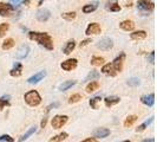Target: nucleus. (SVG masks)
<instances>
[{"label":"nucleus","mask_w":157,"mask_h":142,"mask_svg":"<svg viewBox=\"0 0 157 142\" xmlns=\"http://www.w3.org/2000/svg\"><path fill=\"white\" fill-rule=\"evenodd\" d=\"M29 37L31 40H36L37 43H39L41 46H44L47 50H53V40L51 38V36L46 32H30Z\"/></svg>","instance_id":"nucleus-1"},{"label":"nucleus","mask_w":157,"mask_h":142,"mask_svg":"<svg viewBox=\"0 0 157 142\" xmlns=\"http://www.w3.org/2000/svg\"><path fill=\"white\" fill-rule=\"evenodd\" d=\"M24 98H25V102L27 103L29 105H31V107H37L41 102V97L38 94V91H36V90H31V91L26 93Z\"/></svg>","instance_id":"nucleus-2"},{"label":"nucleus","mask_w":157,"mask_h":142,"mask_svg":"<svg viewBox=\"0 0 157 142\" xmlns=\"http://www.w3.org/2000/svg\"><path fill=\"white\" fill-rule=\"evenodd\" d=\"M67 120H69V117L66 115H56L51 121V124L55 129H59L67 122Z\"/></svg>","instance_id":"nucleus-3"},{"label":"nucleus","mask_w":157,"mask_h":142,"mask_svg":"<svg viewBox=\"0 0 157 142\" xmlns=\"http://www.w3.org/2000/svg\"><path fill=\"white\" fill-rule=\"evenodd\" d=\"M124 59H125V53L124 52H122L119 56H117L115 59H113V62H112V66H113V69L116 70V72H121L122 69H123V63H124Z\"/></svg>","instance_id":"nucleus-4"},{"label":"nucleus","mask_w":157,"mask_h":142,"mask_svg":"<svg viewBox=\"0 0 157 142\" xmlns=\"http://www.w3.org/2000/svg\"><path fill=\"white\" fill-rule=\"evenodd\" d=\"M77 64H78V62H77L76 58H70V59L63 62V63L60 64V66H62V69L65 71H72L73 69L77 68Z\"/></svg>","instance_id":"nucleus-5"},{"label":"nucleus","mask_w":157,"mask_h":142,"mask_svg":"<svg viewBox=\"0 0 157 142\" xmlns=\"http://www.w3.org/2000/svg\"><path fill=\"white\" fill-rule=\"evenodd\" d=\"M112 46H113L112 40H111L110 38H106V37L103 38V39H101L98 43H97V47L101 49V50H103V51H108V50L112 49Z\"/></svg>","instance_id":"nucleus-6"},{"label":"nucleus","mask_w":157,"mask_h":142,"mask_svg":"<svg viewBox=\"0 0 157 142\" xmlns=\"http://www.w3.org/2000/svg\"><path fill=\"white\" fill-rule=\"evenodd\" d=\"M137 8L140 11H143V12H150L155 8V4L152 1H138Z\"/></svg>","instance_id":"nucleus-7"},{"label":"nucleus","mask_w":157,"mask_h":142,"mask_svg":"<svg viewBox=\"0 0 157 142\" xmlns=\"http://www.w3.org/2000/svg\"><path fill=\"white\" fill-rule=\"evenodd\" d=\"M14 12V8L12 5L10 4H4V2H0V16L2 17H10L12 13Z\"/></svg>","instance_id":"nucleus-8"},{"label":"nucleus","mask_w":157,"mask_h":142,"mask_svg":"<svg viewBox=\"0 0 157 142\" xmlns=\"http://www.w3.org/2000/svg\"><path fill=\"white\" fill-rule=\"evenodd\" d=\"M50 17H51V12L48 10H46V8H41V10H39L36 13V18L39 22H46V20L50 19Z\"/></svg>","instance_id":"nucleus-9"},{"label":"nucleus","mask_w":157,"mask_h":142,"mask_svg":"<svg viewBox=\"0 0 157 142\" xmlns=\"http://www.w3.org/2000/svg\"><path fill=\"white\" fill-rule=\"evenodd\" d=\"M101 31H102V29H101L99 24L91 23L89 24V26L86 27L85 34H87V36H90V34H98V33H101Z\"/></svg>","instance_id":"nucleus-10"},{"label":"nucleus","mask_w":157,"mask_h":142,"mask_svg":"<svg viewBox=\"0 0 157 142\" xmlns=\"http://www.w3.org/2000/svg\"><path fill=\"white\" fill-rule=\"evenodd\" d=\"M29 52H30V46H29V45H23V46H20L18 49V51H17V53H16L17 59H24L25 57H27Z\"/></svg>","instance_id":"nucleus-11"},{"label":"nucleus","mask_w":157,"mask_h":142,"mask_svg":"<svg viewBox=\"0 0 157 142\" xmlns=\"http://www.w3.org/2000/svg\"><path fill=\"white\" fill-rule=\"evenodd\" d=\"M102 72L104 73V75H106V76H110V77H115V76L117 75V72H116V70L113 69L112 64H110V63H108V64H105V65H103Z\"/></svg>","instance_id":"nucleus-12"},{"label":"nucleus","mask_w":157,"mask_h":142,"mask_svg":"<svg viewBox=\"0 0 157 142\" xmlns=\"http://www.w3.org/2000/svg\"><path fill=\"white\" fill-rule=\"evenodd\" d=\"M45 76H46V71H40V72H38V73L33 75L32 77H30V78L27 79V82H29L30 84H36V83L40 82Z\"/></svg>","instance_id":"nucleus-13"},{"label":"nucleus","mask_w":157,"mask_h":142,"mask_svg":"<svg viewBox=\"0 0 157 142\" xmlns=\"http://www.w3.org/2000/svg\"><path fill=\"white\" fill-rule=\"evenodd\" d=\"M108 135H110V130L106 129V128H97L94 130V136L98 137V139H104Z\"/></svg>","instance_id":"nucleus-14"},{"label":"nucleus","mask_w":157,"mask_h":142,"mask_svg":"<svg viewBox=\"0 0 157 142\" xmlns=\"http://www.w3.org/2000/svg\"><path fill=\"white\" fill-rule=\"evenodd\" d=\"M141 102L148 107H152L154 103H155V95L149 94V95H144L141 97Z\"/></svg>","instance_id":"nucleus-15"},{"label":"nucleus","mask_w":157,"mask_h":142,"mask_svg":"<svg viewBox=\"0 0 157 142\" xmlns=\"http://www.w3.org/2000/svg\"><path fill=\"white\" fill-rule=\"evenodd\" d=\"M21 72H23V65L20 63H16L13 69L10 71V75L13 77H19V76H21Z\"/></svg>","instance_id":"nucleus-16"},{"label":"nucleus","mask_w":157,"mask_h":142,"mask_svg":"<svg viewBox=\"0 0 157 142\" xmlns=\"http://www.w3.org/2000/svg\"><path fill=\"white\" fill-rule=\"evenodd\" d=\"M119 101H121V98L118 96H108L104 98V102H105L106 107H112V105L119 103Z\"/></svg>","instance_id":"nucleus-17"},{"label":"nucleus","mask_w":157,"mask_h":142,"mask_svg":"<svg viewBox=\"0 0 157 142\" xmlns=\"http://www.w3.org/2000/svg\"><path fill=\"white\" fill-rule=\"evenodd\" d=\"M130 38L134 40H142L147 38V32L141 30V31H135L132 33H130Z\"/></svg>","instance_id":"nucleus-18"},{"label":"nucleus","mask_w":157,"mask_h":142,"mask_svg":"<svg viewBox=\"0 0 157 142\" xmlns=\"http://www.w3.org/2000/svg\"><path fill=\"white\" fill-rule=\"evenodd\" d=\"M119 26L124 31H132L135 29V24L132 20H123L122 23L119 24Z\"/></svg>","instance_id":"nucleus-19"},{"label":"nucleus","mask_w":157,"mask_h":142,"mask_svg":"<svg viewBox=\"0 0 157 142\" xmlns=\"http://www.w3.org/2000/svg\"><path fill=\"white\" fill-rule=\"evenodd\" d=\"M75 47H76V41L72 39V40H69L67 43H66V45L64 46L63 49V52L65 55H70L71 52L75 50Z\"/></svg>","instance_id":"nucleus-20"},{"label":"nucleus","mask_w":157,"mask_h":142,"mask_svg":"<svg viewBox=\"0 0 157 142\" xmlns=\"http://www.w3.org/2000/svg\"><path fill=\"white\" fill-rule=\"evenodd\" d=\"M97 7H98V2H97V1H94V2H91V4L85 5V6L83 7V12H84V13H91V12L96 11Z\"/></svg>","instance_id":"nucleus-21"},{"label":"nucleus","mask_w":157,"mask_h":142,"mask_svg":"<svg viewBox=\"0 0 157 142\" xmlns=\"http://www.w3.org/2000/svg\"><path fill=\"white\" fill-rule=\"evenodd\" d=\"M36 132H37V127H36V126L31 127V128H30V129H29V130H27V132H26V133H25V134H24L23 136L19 139V142H24L25 140H27V139H29L31 135L34 134Z\"/></svg>","instance_id":"nucleus-22"},{"label":"nucleus","mask_w":157,"mask_h":142,"mask_svg":"<svg viewBox=\"0 0 157 142\" xmlns=\"http://www.w3.org/2000/svg\"><path fill=\"white\" fill-rule=\"evenodd\" d=\"M137 120H138V116H137V115H130V116H128V117L125 118V121H124V127H126V128H128V127H131Z\"/></svg>","instance_id":"nucleus-23"},{"label":"nucleus","mask_w":157,"mask_h":142,"mask_svg":"<svg viewBox=\"0 0 157 142\" xmlns=\"http://www.w3.org/2000/svg\"><path fill=\"white\" fill-rule=\"evenodd\" d=\"M76 83H77L76 81H66V82H64L63 84H60V87H59V90H62V91H65V90L70 89L71 87H73Z\"/></svg>","instance_id":"nucleus-24"},{"label":"nucleus","mask_w":157,"mask_h":142,"mask_svg":"<svg viewBox=\"0 0 157 142\" xmlns=\"http://www.w3.org/2000/svg\"><path fill=\"white\" fill-rule=\"evenodd\" d=\"M13 46H14V40L12 39V38H7V39L2 43V45H1L2 50H10V49H12Z\"/></svg>","instance_id":"nucleus-25"},{"label":"nucleus","mask_w":157,"mask_h":142,"mask_svg":"<svg viewBox=\"0 0 157 142\" xmlns=\"http://www.w3.org/2000/svg\"><path fill=\"white\" fill-rule=\"evenodd\" d=\"M66 137H67V133L64 132V133H60V134L51 137V142H62V141H64Z\"/></svg>","instance_id":"nucleus-26"},{"label":"nucleus","mask_w":157,"mask_h":142,"mask_svg":"<svg viewBox=\"0 0 157 142\" xmlns=\"http://www.w3.org/2000/svg\"><path fill=\"white\" fill-rule=\"evenodd\" d=\"M101 96H94L92 97L91 100H90V107L92 108V109H98V103L101 102Z\"/></svg>","instance_id":"nucleus-27"},{"label":"nucleus","mask_w":157,"mask_h":142,"mask_svg":"<svg viewBox=\"0 0 157 142\" xmlns=\"http://www.w3.org/2000/svg\"><path fill=\"white\" fill-rule=\"evenodd\" d=\"M152 121H154V117H150L148 121H145L144 123H142L141 126L137 127V128H136V132H137V133H141V132H143V130H145V128L149 126L150 123H152Z\"/></svg>","instance_id":"nucleus-28"},{"label":"nucleus","mask_w":157,"mask_h":142,"mask_svg":"<svg viewBox=\"0 0 157 142\" xmlns=\"http://www.w3.org/2000/svg\"><path fill=\"white\" fill-rule=\"evenodd\" d=\"M98 88H99V83L94 81V82H91V83L87 85L85 90H86V93H89V94H90V93H94V91H96Z\"/></svg>","instance_id":"nucleus-29"},{"label":"nucleus","mask_w":157,"mask_h":142,"mask_svg":"<svg viewBox=\"0 0 157 142\" xmlns=\"http://www.w3.org/2000/svg\"><path fill=\"white\" fill-rule=\"evenodd\" d=\"M91 64L94 65V66H99V65L104 64V58L103 57H98V56H94V57H92V59H91Z\"/></svg>","instance_id":"nucleus-30"},{"label":"nucleus","mask_w":157,"mask_h":142,"mask_svg":"<svg viewBox=\"0 0 157 142\" xmlns=\"http://www.w3.org/2000/svg\"><path fill=\"white\" fill-rule=\"evenodd\" d=\"M8 100H10V96H4V97L0 98V110H2L5 107H8V105H10Z\"/></svg>","instance_id":"nucleus-31"},{"label":"nucleus","mask_w":157,"mask_h":142,"mask_svg":"<svg viewBox=\"0 0 157 142\" xmlns=\"http://www.w3.org/2000/svg\"><path fill=\"white\" fill-rule=\"evenodd\" d=\"M106 8L110 10L111 12H118V11H121V6L118 5L117 2H110V4H108Z\"/></svg>","instance_id":"nucleus-32"},{"label":"nucleus","mask_w":157,"mask_h":142,"mask_svg":"<svg viewBox=\"0 0 157 142\" xmlns=\"http://www.w3.org/2000/svg\"><path fill=\"white\" fill-rule=\"evenodd\" d=\"M8 29H10V24L7 23L0 24V38L5 36V33L8 31Z\"/></svg>","instance_id":"nucleus-33"},{"label":"nucleus","mask_w":157,"mask_h":142,"mask_svg":"<svg viewBox=\"0 0 157 142\" xmlns=\"http://www.w3.org/2000/svg\"><path fill=\"white\" fill-rule=\"evenodd\" d=\"M98 77H99V72H98L97 70H92L86 76L85 81H94V79H97Z\"/></svg>","instance_id":"nucleus-34"},{"label":"nucleus","mask_w":157,"mask_h":142,"mask_svg":"<svg viewBox=\"0 0 157 142\" xmlns=\"http://www.w3.org/2000/svg\"><path fill=\"white\" fill-rule=\"evenodd\" d=\"M140 84H141V81H140V78L132 77V78L128 79V85H129V87H138Z\"/></svg>","instance_id":"nucleus-35"},{"label":"nucleus","mask_w":157,"mask_h":142,"mask_svg":"<svg viewBox=\"0 0 157 142\" xmlns=\"http://www.w3.org/2000/svg\"><path fill=\"white\" fill-rule=\"evenodd\" d=\"M62 17L66 20H72L76 18V12H66V13H63Z\"/></svg>","instance_id":"nucleus-36"},{"label":"nucleus","mask_w":157,"mask_h":142,"mask_svg":"<svg viewBox=\"0 0 157 142\" xmlns=\"http://www.w3.org/2000/svg\"><path fill=\"white\" fill-rule=\"evenodd\" d=\"M80 100H82V96H80L79 94H75V95H72V96L70 97L69 103H71V104H72V103H77V102H79Z\"/></svg>","instance_id":"nucleus-37"},{"label":"nucleus","mask_w":157,"mask_h":142,"mask_svg":"<svg viewBox=\"0 0 157 142\" xmlns=\"http://www.w3.org/2000/svg\"><path fill=\"white\" fill-rule=\"evenodd\" d=\"M0 142H14V140H13V137H11L10 135L5 134L0 136Z\"/></svg>","instance_id":"nucleus-38"},{"label":"nucleus","mask_w":157,"mask_h":142,"mask_svg":"<svg viewBox=\"0 0 157 142\" xmlns=\"http://www.w3.org/2000/svg\"><path fill=\"white\" fill-rule=\"evenodd\" d=\"M58 105H59V103H58V102H55L53 104H50V105H48V107L46 108V111L48 112V111L51 110L52 108H56V107H58Z\"/></svg>","instance_id":"nucleus-39"},{"label":"nucleus","mask_w":157,"mask_h":142,"mask_svg":"<svg viewBox=\"0 0 157 142\" xmlns=\"http://www.w3.org/2000/svg\"><path fill=\"white\" fill-rule=\"evenodd\" d=\"M89 43H91V39L90 38H87V39H85V40H83L80 44H79V46L80 47H83V46H85V45H87Z\"/></svg>","instance_id":"nucleus-40"},{"label":"nucleus","mask_w":157,"mask_h":142,"mask_svg":"<svg viewBox=\"0 0 157 142\" xmlns=\"http://www.w3.org/2000/svg\"><path fill=\"white\" fill-rule=\"evenodd\" d=\"M149 62L150 63H154V62H155V52H154V51H152V52H150Z\"/></svg>","instance_id":"nucleus-41"},{"label":"nucleus","mask_w":157,"mask_h":142,"mask_svg":"<svg viewBox=\"0 0 157 142\" xmlns=\"http://www.w3.org/2000/svg\"><path fill=\"white\" fill-rule=\"evenodd\" d=\"M82 142H98L94 137H89V139H85L84 141H82Z\"/></svg>","instance_id":"nucleus-42"},{"label":"nucleus","mask_w":157,"mask_h":142,"mask_svg":"<svg viewBox=\"0 0 157 142\" xmlns=\"http://www.w3.org/2000/svg\"><path fill=\"white\" fill-rule=\"evenodd\" d=\"M46 123H47V117H44V120L41 121V128H45Z\"/></svg>","instance_id":"nucleus-43"},{"label":"nucleus","mask_w":157,"mask_h":142,"mask_svg":"<svg viewBox=\"0 0 157 142\" xmlns=\"http://www.w3.org/2000/svg\"><path fill=\"white\" fill-rule=\"evenodd\" d=\"M142 142H155L154 139H147V140H143Z\"/></svg>","instance_id":"nucleus-44"},{"label":"nucleus","mask_w":157,"mask_h":142,"mask_svg":"<svg viewBox=\"0 0 157 142\" xmlns=\"http://www.w3.org/2000/svg\"><path fill=\"white\" fill-rule=\"evenodd\" d=\"M123 142H131L130 140H125V141H123Z\"/></svg>","instance_id":"nucleus-45"}]
</instances>
